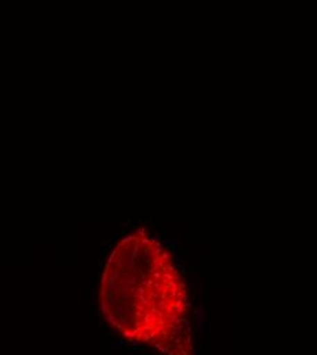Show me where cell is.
<instances>
[{"label": "cell", "mask_w": 317, "mask_h": 355, "mask_svg": "<svg viewBox=\"0 0 317 355\" xmlns=\"http://www.w3.org/2000/svg\"><path fill=\"white\" fill-rule=\"evenodd\" d=\"M98 305L125 339L163 355H194L187 286L170 250L145 230L130 232L111 252Z\"/></svg>", "instance_id": "6da1fadb"}]
</instances>
